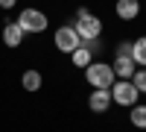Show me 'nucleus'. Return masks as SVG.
I'll list each match as a JSON object with an SVG mask.
<instances>
[{"label":"nucleus","mask_w":146,"mask_h":132,"mask_svg":"<svg viewBox=\"0 0 146 132\" xmlns=\"http://www.w3.org/2000/svg\"><path fill=\"white\" fill-rule=\"evenodd\" d=\"M73 29L79 32L82 41H94V38H100V35H102V21L96 18L94 12H88V9H79V12H76V23H73Z\"/></svg>","instance_id":"1"},{"label":"nucleus","mask_w":146,"mask_h":132,"mask_svg":"<svg viewBox=\"0 0 146 132\" xmlns=\"http://www.w3.org/2000/svg\"><path fill=\"white\" fill-rule=\"evenodd\" d=\"M88 109L96 112V115L108 112V109H111V91H108V88H94L91 97H88Z\"/></svg>","instance_id":"6"},{"label":"nucleus","mask_w":146,"mask_h":132,"mask_svg":"<svg viewBox=\"0 0 146 132\" xmlns=\"http://www.w3.org/2000/svg\"><path fill=\"white\" fill-rule=\"evenodd\" d=\"M15 3H18V0H0V6H3V9H12Z\"/></svg>","instance_id":"16"},{"label":"nucleus","mask_w":146,"mask_h":132,"mask_svg":"<svg viewBox=\"0 0 146 132\" xmlns=\"http://www.w3.org/2000/svg\"><path fill=\"white\" fill-rule=\"evenodd\" d=\"M18 27L23 29V32H44L47 29V15L41 9H23L21 15H18Z\"/></svg>","instance_id":"4"},{"label":"nucleus","mask_w":146,"mask_h":132,"mask_svg":"<svg viewBox=\"0 0 146 132\" xmlns=\"http://www.w3.org/2000/svg\"><path fill=\"white\" fill-rule=\"evenodd\" d=\"M129 121H131L135 129H146V106H143V103H135V106H131Z\"/></svg>","instance_id":"12"},{"label":"nucleus","mask_w":146,"mask_h":132,"mask_svg":"<svg viewBox=\"0 0 146 132\" xmlns=\"http://www.w3.org/2000/svg\"><path fill=\"white\" fill-rule=\"evenodd\" d=\"M131 85H135L140 94H146V68H137L135 76H131Z\"/></svg>","instance_id":"14"},{"label":"nucleus","mask_w":146,"mask_h":132,"mask_svg":"<svg viewBox=\"0 0 146 132\" xmlns=\"http://www.w3.org/2000/svg\"><path fill=\"white\" fill-rule=\"evenodd\" d=\"M117 18L120 21H135L140 15V0H117Z\"/></svg>","instance_id":"9"},{"label":"nucleus","mask_w":146,"mask_h":132,"mask_svg":"<svg viewBox=\"0 0 146 132\" xmlns=\"http://www.w3.org/2000/svg\"><path fill=\"white\" fill-rule=\"evenodd\" d=\"M131 59H135L137 68H146V35L131 41Z\"/></svg>","instance_id":"10"},{"label":"nucleus","mask_w":146,"mask_h":132,"mask_svg":"<svg viewBox=\"0 0 146 132\" xmlns=\"http://www.w3.org/2000/svg\"><path fill=\"white\" fill-rule=\"evenodd\" d=\"M70 59H73V65H76V68H88V65L94 62V53L88 50V44H79L76 50L70 53Z\"/></svg>","instance_id":"11"},{"label":"nucleus","mask_w":146,"mask_h":132,"mask_svg":"<svg viewBox=\"0 0 146 132\" xmlns=\"http://www.w3.org/2000/svg\"><path fill=\"white\" fill-rule=\"evenodd\" d=\"M117 56H131V41H120L117 44Z\"/></svg>","instance_id":"15"},{"label":"nucleus","mask_w":146,"mask_h":132,"mask_svg":"<svg viewBox=\"0 0 146 132\" xmlns=\"http://www.w3.org/2000/svg\"><path fill=\"white\" fill-rule=\"evenodd\" d=\"M23 35H27V32L18 27V21H9L3 27V44L6 47H21L23 44Z\"/></svg>","instance_id":"8"},{"label":"nucleus","mask_w":146,"mask_h":132,"mask_svg":"<svg viewBox=\"0 0 146 132\" xmlns=\"http://www.w3.org/2000/svg\"><path fill=\"white\" fill-rule=\"evenodd\" d=\"M108 91H111V103H117V106H135L140 97V91L131 85V79H114V85Z\"/></svg>","instance_id":"3"},{"label":"nucleus","mask_w":146,"mask_h":132,"mask_svg":"<svg viewBox=\"0 0 146 132\" xmlns=\"http://www.w3.org/2000/svg\"><path fill=\"white\" fill-rule=\"evenodd\" d=\"M85 79H88L91 88H111L114 85V70L108 62H91L88 68H85Z\"/></svg>","instance_id":"2"},{"label":"nucleus","mask_w":146,"mask_h":132,"mask_svg":"<svg viewBox=\"0 0 146 132\" xmlns=\"http://www.w3.org/2000/svg\"><path fill=\"white\" fill-rule=\"evenodd\" d=\"M111 70H114L117 79H131V76H135V59H131V56H114Z\"/></svg>","instance_id":"7"},{"label":"nucleus","mask_w":146,"mask_h":132,"mask_svg":"<svg viewBox=\"0 0 146 132\" xmlns=\"http://www.w3.org/2000/svg\"><path fill=\"white\" fill-rule=\"evenodd\" d=\"M53 44H56L58 53H67V56H70V53L82 44V38H79V32L73 29V27H58L56 35H53Z\"/></svg>","instance_id":"5"},{"label":"nucleus","mask_w":146,"mask_h":132,"mask_svg":"<svg viewBox=\"0 0 146 132\" xmlns=\"http://www.w3.org/2000/svg\"><path fill=\"white\" fill-rule=\"evenodd\" d=\"M21 82H23L27 91H41V74H38V70H27Z\"/></svg>","instance_id":"13"}]
</instances>
